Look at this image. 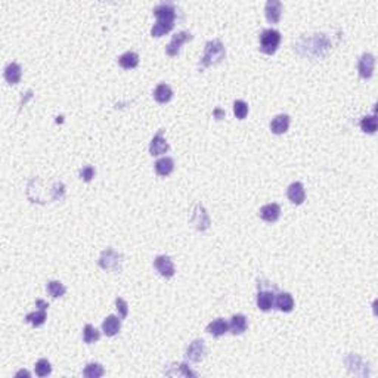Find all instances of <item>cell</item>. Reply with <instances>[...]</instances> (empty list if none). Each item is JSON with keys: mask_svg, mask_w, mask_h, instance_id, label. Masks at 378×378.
<instances>
[{"mask_svg": "<svg viewBox=\"0 0 378 378\" xmlns=\"http://www.w3.org/2000/svg\"><path fill=\"white\" fill-rule=\"evenodd\" d=\"M330 49H331V43L325 34H313L309 37H301L295 46V50L300 55L310 56L315 59H322L324 56H327Z\"/></svg>", "mask_w": 378, "mask_h": 378, "instance_id": "obj_1", "label": "cell"}, {"mask_svg": "<svg viewBox=\"0 0 378 378\" xmlns=\"http://www.w3.org/2000/svg\"><path fill=\"white\" fill-rule=\"evenodd\" d=\"M226 56V50H225V46L223 43L220 42L219 39H214V40H209L206 43V47H204V55L200 61V65L203 68H207V67H211V65H217L220 64Z\"/></svg>", "mask_w": 378, "mask_h": 378, "instance_id": "obj_2", "label": "cell"}, {"mask_svg": "<svg viewBox=\"0 0 378 378\" xmlns=\"http://www.w3.org/2000/svg\"><path fill=\"white\" fill-rule=\"evenodd\" d=\"M281 44V33L273 28H266L260 34V50L266 55H273Z\"/></svg>", "mask_w": 378, "mask_h": 378, "instance_id": "obj_3", "label": "cell"}, {"mask_svg": "<svg viewBox=\"0 0 378 378\" xmlns=\"http://www.w3.org/2000/svg\"><path fill=\"white\" fill-rule=\"evenodd\" d=\"M121 263H123V256L120 253H117L112 248H106L102 251L101 257H99V266L108 271V272H117L121 269Z\"/></svg>", "mask_w": 378, "mask_h": 378, "instance_id": "obj_4", "label": "cell"}, {"mask_svg": "<svg viewBox=\"0 0 378 378\" xmlns=\"http://www.w3.org/2000/svg\"><path fill=\"white\" fill-rule=\"evenodd\" d=\"M189 222L195 226V229L200 232L207 231L210 228L211 220L210 216L207 210L204 209V206L201 203H197L192 209V213H191V217H189Z\"/></svg>", "mask_w": 378, "mask_h": 378, "instance_id": "obj_5", "label": "cell"}, {"mask_svg": "<svg viewBox=\"0 0 378 378\" xmlns=\"http://www.w3.org/2000/svg\"><path fill=\"white\" fill-rule=\"evenodd\" d=\"M259 287V293H257V298H256V303H257V307L263 312H268L271 310L275 304V293H276V287H272V288H265L263 282L259 281L257 284Z\"/></svg>", "mask_w": 378, "mask_h": 378, "instance_id": "obj_6", "label": "cell"}, {"mask_svg": "<svg viewBox=\"0 0 378 378\" xmlns=\"http://www.w3.org/2000/svg\"><path fill=\"white\" fill-rule=\"evenodd\" d=\"M374 67H375V56L372 53L365 52L359 58V62H357V71H359L360 79H363V80L371 79L374 74Z\"/></svg>", "mask_w": 378, "mask_h": 378, "instance_id": "obj_7", "label": "cell"}, {"mask_svg": "<svg viewBox=\"0 0 378 378\" xmlns=\"http://www.w3.org/2000/svg\"><path fill=\"white\" fill-rule=\"evenodd\" d=\"M207 355V347H206V343L203 340H194L188 347H186V352H185V356L188 360L191 362H201L204 357Z\"/></svg>", "mask_w": 378, "mask_h": 378, "instance_id": "obj_8", "label": "cell"}, {"mask_svg": "<svg viewBox=\"0 0 378 378\" xmlns=\"http://www.w3.org/2000/svg\"><path fill=\"white\" fill-rule=\"evenodd\" d=\"M189 40H192V34L189 31H180L177 34H174L167 44V47H166V53L168 56H176L180 52L182 46Z\"/></svg>", "mask_w": 378, "mask_h": 378, "instance_id": "obj_9", "label": "cell"}, {"mask_svg": "<svg viewBox=\"0 0 378 378\" xmlns=\"http://www.w3.org/2000/svg\"><path fill=\"white\" fill-rule=\"evenodd\" d=\"M154 268L157 269V272L160 273L163 278H171V276L174 275V272H176L173 260H171L168 256H166V254L157 256V257H155V260H154Z\"/></svg>", "mask_w": 378, "mask_h": 378, "instance_id": "obj_10", "label": "cell"}, {"mask_svg": "<svg viewBox=\"0 0 378 378\" xmlns=\"http://www.w3.org/2000/svg\"><path fill=\"white\" fill-rule=\"evenodd\" d=\"M154 15L157 17V20L160 21H171L174 22L176 20V9L173 3L168 2H163L160 5H157L154 8Z\"/></svg>", "mask_w": 378, "mask_h": 378, "instance_id": "obj_11", "label": "cell"}, {"mask_svg": "<svg viewBox=\"0 0 378 378\" xmlns=\"http://www.w3.org/2000/svg\"><path fill=\"white\" fill-rule=\"evenodd\" d=\"M168 144L167 141H166V138H164V130L161 129L154 138H152V141H151V144H149V154L151 155H154V157H157V155H161V154H166L168 151Z\"/></svg>", "mask_w": 378, "mask_h": 378, "instance_id": "obj_12", "label": "cell"}, {"mask_svg": "<svg viewBox=\"0 0 378 378\" xmlns=\"http://www.w3.org/2000/svg\"><path fill=\"white\" fill-rule=\"evenodd\" d=\"M265 15L271 24L279 22L281 15H282V3L279 0H268L265 6Z\"/></svg>", "mask_w": 378, "mask_h": 378, "instance_id": "obj_13", "label": "cell"}, {"mask_svg": "<svg viewBox=\"0 0 378 378\" xmlns=\"http://www.w3.org/2000/svg\"><path fill=\"white\" fill-rule=\"evenodd\" d=\"M287 197H288V200L295 204V206H300V204H303L304 203V200H306V192H304V186H303V183H300V182H293L288 189H287Z\"/></svg>", "mask_w": 378, "mask_h": 378, "instance_id": "obj_14", "label": "cell"}, {"mask_svg": "<svg viewBox=\"0 0 378 378\" xmlns=\"http://www.w3.org/2000/svg\"><path fill=\"white\" fill-rule=\"evenodd\" d=\"M121 330V319L115 315H109L102 322V331L106 337L117 336Z\"/></svg>", "mask_w": 378, "mask_h": 378, "instance_id": "obj_15", "label": "cell"}, {"mask_svg": "<svg viewBox=\"0 0 378 378\" xmlns=\"http://www.w3.org/2000/svg\"><path fill=\"white\" fill-rule=\"evenodd\" d=\"M259 216L265 220V222H269V223H273L279 219L281 216V207L276 204V203H271V204H266L263 206L260 211H259Z\"/></svg>", "mask_w": 378, "mask_h": 378, "instance_id": "obj_16", "label": "cell"}, {"mask_svg": "<svg viewBox=\"0 0 378 378\" xmlns=\"http://www.w3.org/2000/svg\"><path fill=\"white\" fill-rule=\"evenodd\" d=\"M275 306L281 312L290 313L294 309V298H293V295L290 294V293H278L276 294V300H275Z\"/></svg>", "mask_w": 378, "mask_h": 378, "instance_id": "obj_17", "label": "cell"}, {"mask_svg": "<svg viewBox=\"0 0 378 378\" xmlns=\"http://www.w3.org/2000/svg\"><path fill=\"white\" fill-rule=\"evenodd\" d=\"M290 127V115L287 114H278L271 121V130L275 135H284Z\"/></svg>", "mask_w": 378, "mask_h": 378, "instance_id": "obj_18", "label": "cell"}, {"mask_svg": "<svg viewBox=\"0 0 378 378\" xmlns=\"http://www.w3.org/2000/svg\"><path fill=\"white\" fill-rule=\"evenodd\" d=\"M248 328V322H247V318L241 313L238 315H233L231 318V322H229V330L233 336H239L242 333H245Z\"/></svg>", "mask_w": 378, "mask_h": 378, "instance_id": "obj_19", "label": "cell"}, {"mask_svg": "<svg viewBox=\"0 0 378 378\" xmlns=\"http://www.w3.org/2000/svg\"><path fill=\"white\" fill-rule=\"evenodd\" d=\"M22 77L21 67L17 62H11L5 68V80L9 84H18Z\"/></svg>", "mask_w": 378, "mask_h": 378, "instance_id": "obj_20", "label": "cell"}, {"mask_svg": "<svg viewBox=\"0 0 378 378\" xmlns=\"http://www.w3.org/2000/svg\"><path fill=\"white\" fill-rule=\"evenodd\" d=\"M228 331H229V324L223 318H217L207 325V333H210L214 337L225 336Z\"/></svg>", "mask_w": 378, "mask_h": 378, "instance_id": "obj_21", "label": "cell"}, {"mask_svg": "<svg viewBox=\"0 0 378 378\" xmlns=\"http://www.w3.org/2000/svg\"><path fill=\"white\" fill-rule=\"evenodd\" d=\"M171 98H173V90H171V87L168 84L161 83L155 87V90H154V99L158 104H167Z\"/></svg>", "mask_w": 378, "mask_h": 378, "instance_id": "obj_22", "label": "cell"}, {"mask_svg": "<svg viewBox=\"0 0 378 378\" xmlns=\"http://www.w3.org/2000/svg\"><path fill=\"white\" fill-rule=\"evenodd\" d=\"M173 170H174V161L170 157H163L155 163V171L161 177H166L168 174H171Z\"/></svg>", "mask_w": 378, "mask_h": 378, "instance_id": "obj_23", "label": "cell"}, {"mask_svg": "<svg viewBox=\"0 0 378 378\" xmlns=\"http://www.w3.org/2000/svg\"><path fill=\"white\" fill-rule=\"evenodd\" d=\"M118 64L124 68V70H133L139 65V55L129 50L126 53H123L120 58H118Z\"/></svg>", "mask_w": 378, "mask_h": 378, "instance_id": "obj_24", "label": "cell"}, {"mask_svg": "<svg viewBox=\"0 0 378 378\" xmlns=\"http://www.w3.org/2000/svg\"><path fill=\"white\" fill-rule=\"evenodd\" d=\"M173 27H174V22L160 21V20H157V22H155V24L152 25V28H151V34H152V37H161V36L170 33V31L173 30Z\"/></svg>", "mask_w": 378, "mask_h": 378, "instance_id": "obj_25", "label": "cell"}, {"mask_svg": "<svg viewBox=\"0 0 378 378\" xmlns=\"http://www.w3.org/2000/svg\"><path fill=\"white\" fill-rule=\"evenodd\" d=\"M105 374V369L101 363H96V362H92V363H87L86 368L83 369V375L86 378H99L102 377Z\"/></svg>", "mask_w": 378, "mask_h": 378, "instance_id": "obj_26", "label": "cell"}, {"mask_svg": "<svg viewBox=\"0 0 378 378\" xmlns=\"http://www.w3.org/2000/svg\"><path fill=\"white\" fill-rule=\"evenodd\" d=\"M171 368H173L174 371H166V374H167V375H171V377H174V375H177V377H192V378L197 377V374H195V372H192V371L189 369V366L186 365V363L171 365Z\"/></svg>", "mask_w": 378, "mask_h": 378, "instance_id": "obj_27", "label": "cell"}, {"mask_svg": "<svg viewBox=\"0 0 378 378\" xmlns=\"http://www.w3.org/2000/svg\"><path fill=\"white\" fill-rule=\"evenodd\" d=\"M360 129L362 132L365 133H369V135H374L377 132V115L375 112L372 115H366L360 120Z\"/></svg>", "mask_w": 378, "mask_h": 378, "instance_id": "obj_28", "label": "cell"}, {"mask_svg": "<svg viewBox=\"0 0 378 378\" xmlns=\"http://www.w3.org/2000/svg\"><path fill=\"white\" fill-rule=\"evenodd\" d=\"M46 288H47L49 295L53 297V298L62 297V295L65 294V291H67L65 285H64L62 282H59V281H49L47 285H46Z\"/></svg>", "mask_w": 378, "mask_h": 378, "instance_id": "obj_29", "label": "cell"}, {"mask_svg": "<svg viewBox=\"0 0 378 378\" xmlns=\"http://www.w3.org/2000/svg\"><path fill=\"white\" fill-rule=\"evenodd\" d=\"M101 338V333L90 324H87L83 328V340L86 344H92V343H96L98 340Z\"/></svg>", "mask_w": 378, "mask_h": 378, "instance_id": "obj_30", "label": "cell"}, {"mask_svg": "<svg viewBox=\"0 0 378 378\" xmlns=\"http://www.w3.org/2000/svg\"><path fill=\"white\" fill-rule=\"evenodd\" d=\"M46 318H47L46 316V310L39 309V310L31 312V313H28V315L25 316V321L28 324H31L33 327H40V325H43L46 322Z\"/></svg>", "mask_w": 378, "mask_h": 378, "instance_id": "obj_31", "label": "cell"}, {"mask_svg": "<svg viewBox=\"0 0 378 378\" xmlns=\"http://www.w3.org/2000/svg\"><path fill=\"white\" fill-rule=\"evenodd\" d=\"M233 114H235L236 118L244 120L248 115V105H247V102H244L241 99L235 101L233 102Z\"/></svg>", "mask_w": 378, "mask_h": 378, "instance_id": "obj_32", "label": "cell"}, {"mask_svg": "<svg viewBox=\"0 0 378 378\" xmlns=\"http://www.w3.org/2000/svg\"><path fill=\"white\" fill-rule=\"evenodd\" d=\"M34 371L39 377H46L52 372V366H50V362L47 359H40L37 360L36 366H34Z\"/></svg>", "mask_w": 378, "mask_h": 378, "instance_id": "obj_33", "label": "cell"}, {"mask_svg": "<svg viewBox=\"0 0 378 378\" xmlns=\"http://www.w3.org/2000/svg\"><path fill=\"white\" fill-rule=\"evenodd\" d=\"M115 309H117V312H118V318H120V319H124V318L129 315V304L126 303V300L121 298V297H117V298H115Z\"/></svg>", "mask_w": 378, "mask_h": 378, "instance_id": "obj_34", "label": "cell"}, {"mask_svg": "<svg viewBox=\"0 0 378 378\" xmlns=\"http://www.w3.org/2000/svg\"><path fill=\"white\" fill-rule=\"evenodd\" d=\"M95 168L92 167V166H84L83 168H80V171H79V174H80V179L84 180V182H90L93 177H95Z\"/></svg>", "mask_w": 378, "mask_h": 378, "instance_id": "obj_35", "label": "cell"}, {"mask_svg": "<svg viewBox=\"0 0 378 378\" xmlns=\"http://www.w3.org/2000/svg\"><path fill=\"white\" fill-rule=\"evenodd\" d=\"M213 117H214L216 120H223V118H225V111H223L222 108H216V109L213 111Z\"/></svg>", "mask_w": 378, "mask_h": 378, "instance_id": "obj_36", "label": "cell"}, {"mask_svg": "<svg viewBox=\"0 0 378 378\" xmlns=\"http://www.w3.org/2000/svg\"><path fill=\"white\" fill-rule=\"evenodd\" d=\"M36 306H37L39 309L47 310V307H49V303H46V301H44V300H42V298H37V300H36Z\"/></svg>", "mask_w": 378, "mask_h": 378, "instance_id": "obj_37", "label": "cell"}, {"mask_svg": "<svg viewBox=\"0 0 378 378\" xmlns=\"http://www.w3.org/2000/svg\"><path fill=\"white\" fill-rule=\"evenodd\" d=\"M22 375L30 377V372H28V371H20V372H17V377H22Z\"/></svg>", "mask_w": 378, "mask_h": 378, "instance_id": "obj_38", "label": "cell"}]
</instances>
